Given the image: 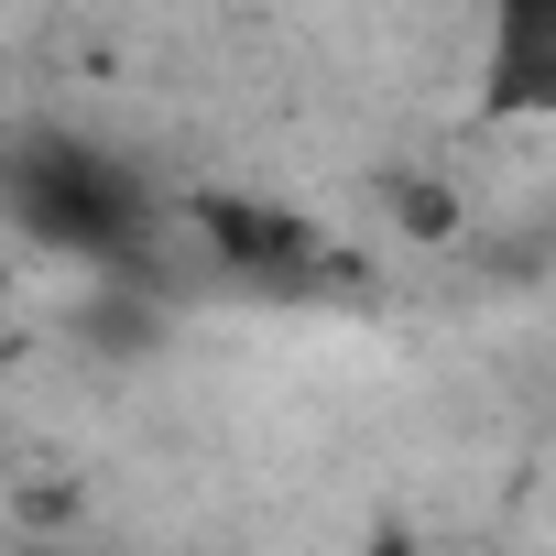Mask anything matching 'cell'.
Returning a JSON list of instances; mask_svg holds the SVG:
<instances>
[{
	"instance_id": "cell-1",
	"label": "cell",
	"mask_w": 556,
	"mask_h": 556,
	"mask_svg": "<svg viewBox=\"0 0 556 556\" xmlns=\"http://www.w3.org/2000/svg\"><path fill=\"white\" fill-rule=\"evenodd\" d=\"M12 207H23L34 240L88 251V262H121V251L142 240V186H131L110 153L66 142V131H45V142L12 153Z\"/></svg>"
},
{
	"instance_id": "cell-2",
	"label": "cell",
	"mask_w": 556,
	"mask_h": 556,
	"mask_svg": "<svg viewBox=\"0 0 556 556\" xmlns=\"http://www.w3.org/2000/svg\"><path fill=\"white\" fill-rule=\"evenodd\" d=\"M197 240L229 262V273H251V285H306V273H328V240H317V218H295V207H273V197H197Z\"/></svg>"
},
{
	"instance_id": "cell-3",
	"label": "cell",
	"mask_w": 556,
	"mask_h": 556,
	"mask_svg": "<svg viewBox=\"0 0 556 556\" xmlns=\"http://www.w3.org/2000/svg\"><path fill=\"white\" fill-rule=\"evenodd\" d=\"M480 110L491 121H556V0H491Z\"/></svg>"
},
{
	"instance_id": "cell-4",
	"label": "cell",
	"mask_w": 556,
	"mask_h": 556,
	"mask_svg": "<svg viewBox=\"0 0 556 556\" xmlns=\"http://www.w3.org/2000/svg\"><path fill=\"white\" fill-rule=\"evenodd\" d=\"M382 197H393V218H404L415 240H458V197H447L437 175H393Z\"/></svg>"
}]
</instances>
